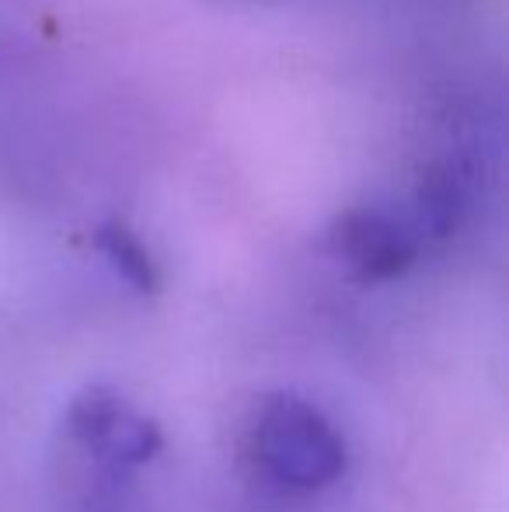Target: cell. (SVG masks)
<instances>
[{
    "instance_id": "cell-2",
    "label": "cell",
    "mask_w": 509,
    "mask_h": 512,
    "mask_svg": "<svg viewBox=\"0 0 509 512\" xmlns=\"http://www.w3.org/2000/svg\"><path fill=\"white\" fill-rule=\"evenodd\" d=\"M328 251L360 283H391L412 269L422 244L401 209L349 206L328 227Z\"/></svg>"
},
{
    "instance_id": "cell-5",
    "label": "cell",
    "mask_w": 509,
    "mask_h": 512,
    "mask_svg": "<svg viewBox=\"0 0 509 512\" xmlns=\"http://www.w3.org/2000/svg\"><path fill=\"white\" fill-rule=\"evenodd\" d=\"M98 512H102V509H98Z\"/></svg>"
},
{
    "instance_id": "cell-4",
    "label": "cell",
    "mask_w": 509,
    "mask_h": 512,
    "mask_svg": "<svg viewBox=\"0 0 509 512\" xmlns=\"http://www.w3.org/2000/svg\"><path fill=\"white\" fill-rule=\"evenodd\" d=\"M95 248H98V255L109 262V269L116 272L126 286H133L136 293H154L157 286H161V269H157L150 248L123 220H105L102 227L95 230Z\"/></svg>"
},
{
    "instance_id": "cell-3",
    "label": "cell",
    "mask_w": 509,
    "mask_h": 512,
    "mask_svg": "<svg viewBox=\"0 0 509 512\" xmlns=\"http://www.w3.org/2000/svg\"><path fill=\"white\" fill-rule=\"evenodd\" d=\"M471 209V171L461 157H443L422 168L412 199L401 213L408 216L419 244H440L461 230Z\"/></svg>"
},
{
    "instance_id": "cell-1",
    "label": "cell",
    "mask_w": 509,
    "mask_h": 512,
    "mask_svg": "<svg viewBox=\"0 0 509 512\" xmlns=\"http://www.w3.org/2000/svg\"><path fill=\"white\" fill-rule=\"evenodd\" d=\"M248 457L258 474L286 492H321L346 474L349 450L342 432L314 401L269 394L248 425Z\"/></svg>"
}]
</instances>
